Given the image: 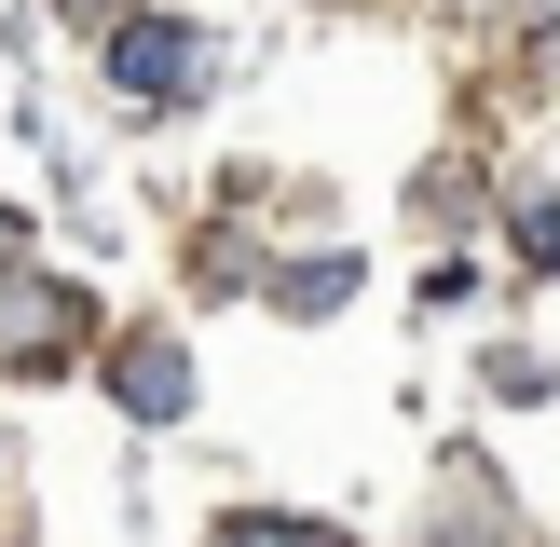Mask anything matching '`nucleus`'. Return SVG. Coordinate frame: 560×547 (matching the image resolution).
<instances>
[{"label":"nucleus","instance_id":"1","mask_svg":"<svg viewBox=\"0 0 560 547\" xmlns=\"http://www.w3.org/2000/svg\"><path fill=\"white\" fill-rule=\"evenodd\" d=\"M191 69H206L191 14H109V82L124 96H191Z\"/></svg>","mask_w":560,"mask_h":547},{"label":"nucleus","instance_id":"2","mask_svg":"<svg viewBox=\"0 0 560 547\" xmlns=\"http://www.w3.org/2000/svg\"><path fill=\"white\" fill-rule=\"evenodd\" d=\"M82 328H96V315H82L69 288H0V356H14V370H55Z\"/></svg>","mask_w":560,"mask_h":547},{"label":"nucleus","instance_id":"3","mask_svg":"<svg viewBox=\"0 0 560 547\" xmlns=\"http://www.w3.org/2000/svg\"><path fill=\"white\" fill-rule=\"evenodd\" d=\"M109 397H124L137 424H178V410H191V356L178 342H124V356H109Z\"/></svg>","mask_w":560,"mask_h":547},{"label":"nucleus","instance_id":"4","mask_svg":"<svg viewBox=\"0 0 560 547\" xmlns=\"http://www.w3.org/2000/svg\"><path fill=\"white\" fill-rule=\"evenodd\" d=\"M14 233H27V219H0V260H14Z\"/></svg>","mask_w":560,"mask_h":547},{"label":"nucleus","instance_id":"5","mask_svg":"<svg viewBox=\"0 0 560 547\" xmlns=\"http://www.w3.org/2000/svg\"><path fill=\"white\" fill-rule=\"evenodd\" d=\"M69 14H124V0H69Z\"/></svg>","mask_w":560,"mask_h":547}]
</instances>
